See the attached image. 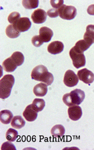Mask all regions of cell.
<instances>
[{
	"mask_svg": "<svg viewBox=\"0 0 94 150\" xmlns=\"http://www.w3.org/2000/svg\"><path fill=\"white\" fill-rule=\"evenodd\" d=\"M31 78L50 86L54 80L53 76L51 73L48 72L47 67L44 65H40L33 69L31 74Z\"/></svg>",
	"mask_w": 94,
	"mask_h": 150,
	"instance_id": "cell-1",
	"label": "cell"
},
{
	"mask_svg": "<svg viewBox=\"0 0 94 150\" xmlns=\"http://www.w3.org/2000/svg\"><path fill=\"white\" fill-rule=\"evenodd\" d=\"M85 97L84 92L80 89H76L63 96V101L68 107L78 105L82 103Z\"/></svg>",
	"mask_w": 94,
	"mask_h": 150,
	"instance_id": "cell-2",
	"label": "cell"
},
{
	"mask_svg": "<svg viewBox=\"0 0 94 150\" xmlns=\"http://www.w3.org/2000/svg\"><path fill=\"white\" fill-rule=\"evenodd\" d=\"M15 83V78L12 75H6L0 80V98L5 99L9 97Z\"/></svg>",
	"mask_w": 94,
	"mask_h": 150,
	"instance_id": "cell-3",
	"label": "cell"
},
{
	"mask_svg": "<svg viewBox=\"0 0 94 150\" xmlns=\"http://www.w3.org/2000/svg\"><path fill=\"white\" fill-rule=\"evenodd\" d=\"M58 10L59 16L61 18L66 20H72L77 14V10L74 6L62 5Z\"/></svg>",
	"mask_w": 94,
	"mask_h": 150,
	"instance_id": "cell-4",
	"label": "cell"
},
{
	"mask_svg": "<svg viewBox=\"0 0 94 150\" xmlns=\"http://www.w3.org/2000/svg\"><path fill=\"white\" fill-rule=\"evenodd\" d=\"M70 56L73 62L74 66L76 68L84 67L86 64V59L84 53H79L72 47L70 51Z\"/></svg>",
	"mask_w": 94,
	"mask_h": 150,
	"instance_id": "cell-5",
	"label": "cell"
},
{
	"mask_svg": "<svg viewBox=\"0 0 94 150\" xmlns=\"http://www.w3.org/2000/svg\"><path fill=\"white\" fill-rule=\"evenodd\" d=\"M15 30L19 32H25L28 30L31 26V23L30 19L27 17H22L13 25Z\"/></svg>",
	"mask_w": 94,
	"mask_h": 150,
	"instance_id": "cell-6",
	"label": "cell"
},
{
	"mask_svg": "<svg viewBox=\"0 0 94 150\" xmlns=\"http://www.w3.org/2000/svg\"><path fill=\"white\" fill-rule=\"evenodd\" d=\"M79 79L73 70H68L66 71L64 76V83L67 87H73L78 84Z\"/></svg>",
	"mask_w": 94,
	"mask_h": 150,
	"instance_id": "cell-7",
	"label": "cell"
},
{
	"mask_svg": "<svg viewBox=\"0 0 94 150\" xmlns=\"http://www.w3.org/2000/svg\"><path fill=\"white\" fill-rule=\"evenodd\" d=\"M78 76L80 81L85 83L90 84L94 81V74L93 73L88 70L87 68H84L78 71Z\"/></svg>",
	"mask_w": 94,
	"mask_h": 150,
	"instance_id": "cell-8",
	"label": "cell"
},
{
	"mask_svg": "<svg viewBox=\"0 0 94 150\" xmlns=\"http://www.w3.org/2000/svg\"><path fill=\"white\" fill-rule=\"evenodd\" d=\"M47 15V13L43 9L38 8L33 11L31 17L34 23H42L46 21Z\"/></svg>",
	"mask_w": 94,
	"mask_h": 150,
	"instance_id": "cell-9",
	"label": "cell"
},
{
	"mask_svg": "<svg viewBox=\"0 0 94 150\" xmlns=\"http://www.w3.org/2000/svg\"><path fill=\"white\" fill-rule=\"evenodd\" d=\"M68 115L70 120L73 121H77L82 116V108L78 105L70 106L68 108Z\"/></svg>",
	"mask_w": 94,
	"mask_h": 150,
	"instance_id": "cell-10",
	"label": "cell"
},
{
	"mask_svg": "<svg viewBox=\"0 0 94 150\" xmlns=\"http://www.w3.org/2000/svg\"><path fill=\"white\" fill-rule=\"evenodd\" d=\"M47 49L48 52H49L50 54L54 55L59 54L63 50V43L59 41H53L48 45Z\"/></svg>",
	"mask_w": 94,
	"mask_h": 150,
	"instance_id": "cell-11",
	"label": "cell"
},
{
	"mask_svg": "<svg viewBox=\"0 0 94 150\" xmlns=\"http://www.w3.org/2000/svg\"><path fill=\"white\" fill-rule=\"evenodd\" d=\"M37 112L33 108L32 104H31L26 107L23 115L25 120L28 122H33L37 117Z\"/></svg>",
	"mask_w": 94,
	"mask_h": 150,
	"instance_id": "cell-12",
	"label": "cell"
},
{
	"mask_svg": "<svg viewBox=\"0 0 94 150\" xmlns=\"http://www.w3.org/2000/svg\"><path fill=\"white\" fill-rule=\"evenodd\" d=\"M53 33L51 29L47 27H42L39 29V37L43 42H49L51 39Z\"/></svg>",
	"mask_w": 94,
	"mask_h": 150,
	"instance_id": "cell-13",
	"label": "cell"
},
{
	"mask_svg": "<svg viewBox=\"0 0 94 150\" xmlns=\"http://www.w3.org/2000/svg\"><path fill=\"white\" fill-rule=\"evenodd\" d=\"M84 40L90 46L94 43V25H89L86 27V31L84 35Z\"/></svg>",
	"mask_w": 94,
	"mask_h": 150,
	"instance_id": "cell-14",
	"label": "cell"
},
{
	"mask_svg": "<svg viewBox=\"0 0 94 150\" xmlns=\"http://www.w3.org/2000/svg\"><path fill=\"white\" fill-rule=\"evenodd\" d=\"M47 85L44 83H40L36 85L33 89V93L37 96H44L47 94Z\"/></svg>",
	"mask_w": 94,
	"mask_h": 150,
	"instance_id": "cell-15",
	"label": "cell"
},
{
	"mask_svg": "<svg viewBox=\"0 0 94 150\" xmlns=\"http://www.w3.org/2000/svg\"><path fill=\"white\" fill-rule=\"evenodd\" d=\"M3 68L7 73L13 72L17 67V66L12 61L11 57L6 59L2 63Z\"/></svg>",
	"mask_w": 94,
	"mask_h": 150,
	"instance_id": "cell-16",
	"label": "cell"
},
{
	"mask_svg": "<svg viewBox=\"0 0 94 150\" xmlns=\"http://www.w3.org/2000/svg\"><path fill=\"white\" fill-rule=\"evenodd\" d=\"M13 117L12 112L9 110H3L0 112V121L4 124H9Z\"/></svg>",
	"mask_w": 94,
	"mask_h": 150,
	"instance_id": "cell-17",
	"label": "cell"
},
{
	"mask_svg": "<svg viewBox=\"0 0 94 150\" xmlns=\"http://www.w3.org/2000/svg\"><path fill=\"white\" fill-rule=\"evenodd\" d=\"M90 45L87 43L84 39L79 40L76 43L75 46L73 47L75 51L79 53H83L85 51L88 49Z\"/></svg>",
	"mask_w": 94,
	"mask_h": 150,
	"instance_id": "cell-18",
	"label": "cell"
},
{
	"mask_svg": "<svg viewBox=\"0 0 94 150\" xmlns=\"http://www.w3.org/2000/svg\"><path fill=\"white\" fill-rule=\"evenodd\" d=\"M65 128L61 125H56L52 128L51 134L56 138H60L65 134Z\"/></svg>",
	"mask_w": 94,
	"mask_h": 150,
	"instance_id": "cell-19",
	"label": "cell"
},
{
	"mask_svg": "<svg viewBox=\"0 0 94 150\" xmlns=\"http://www.w3.org/2000/svg\"><path fill=\"white\" fill-rule=\"evenodd\" d=\"M25 121L21 116H15L11 122V126L15 129H21L25 126Z\"/></svg>",
	"mask_w": 94,
	"mask_h": 150,
	"instance_id": "cell-20",
	"label": "cell"
},
{
	"mask_svg": "<svg viewBox=\"0 0 94 150\" xmlns=\"http://www.w3.org/2000/svg\"><path fill=\"white\" fill-rule=\"evenodd\" d=\"M11 58L17 66L21 65L24 62V56L20 52H15L11 56Z\"/></svg>",
	"mask_w": 94,
	"mask_h": 150,
	"instance_id": "cell-21",
	"label": "cell"
},
{
	"mask_svg": "<svg viewBox=\"0 0 94 150\" xmlns=\"http://www.w3.org/2000/svg\"><path fill=\"white\" fill-rule=\"evenodd\" d=\"M33 108L37 112L43 110L45 106V102L42 98H35L32 103Z\"/></svg>",
	"mask_w": 94,
	"mask_h": 150,
	"instance_id": "cell-22",
	"label": "cell"
},
{
	"mask_svg": "<svg viewBox=\"0 0 94 150\" xmlns=\"http://www.w3.org/2000/svg\"><path fill=\"white\" fill-rule=\"evenodd\" d=\"M5 33L8 37L12 39L16 38L20 35V33L17 32L15 30L13 25H9L7 26L5 30Z\"/></svg>",
	"mask_w": 94,
	"mask_h": 150,
	"instance_id": "cell-23",
	"label": "cell"
},
{
	"mask_svg": "<svg viewBox=\"0 0 94 150\" xmlns=\"http://www.w3.org/2000/svg\"><path fill=\"white\" fill-rule=\"evenodd\" d=\"M22 4L24 7L26 9H31L36 8L38 6V0H23Z\"/></svg>",
	"mask_w": 94,
	"mask_h": 150,
	"instance_id": "cell-24",
	"label": "cell"
},
{
	"mask_svg": "<svg viewBox=\"0 0 94 150\" xmlns=\"http://www.w3.org/2000/svg\"><path fill=\"white\" fill-rule=\"evenodd\" d=\"M18 137V132L14 129L9 128L6 134V138L9 142L16 140Z\"/></svg>",
	"mask_w": 94,
	"mask_h": 150,
	"instance_id": "cell-25",
	"label": "cell"
},
{
	"mask_svg": "<svg viewBox=\"0 0 94 150\" xmlns=\"http://www.w3.org/2000/svg\"><path fill=\"white\" fill-rule=\"evenodd\" d=\"M21 15L17 12H12L8 16V21L9 23L14 24L19 19L21 18Z\"/></svg>",
	"mask_w": 94,
	"mask_h": 150,
	"instance_id": "cell-26",
	"label": "cell"
},
{
	"mask_svg": "<svg viewBox=\"0 0 94 150\" xmlns=\"http://www.w3.org/2000/svg\"><path fill=\"white\" fill-rule=\"evenodd\" d=\"M33 45L36 47H39L43 43L39 35H35L31 39Z\"/></svg>",
	"mask_w": 94,
	"mask_h": 150,
	"instance_id": "cell-27",
	"label": "cell"
},
{
	"mask_svg": "<svg viewBox=\"0 0 94 150\" xmlns=\"http://www.w3.org/2000/svg\"><path fill=\"white\" fill-rule=\"evenodd\" d=\"M63 0H51L50 1L52 6L56 9H59L62 5H63Z\"/></svg>",
	"mask_w": 94,
	"mask_h": 150,
	"instance_id": "cell-28",
	"label": "cell"
},
{
	"mask_svg": "<svg viewBox=\"0 0 94 150\" xmlns=\"http://www.w3.org/2000/svg\"><path fill=\"white\" fill-rule=\"evenodd\" d=\"M2 150H16V148L14 146V144L9 142H6L2 145Z\"/></svg>",
	"mask_w": 94,
	"mask_h": 150,
	"instance_id": "cell-29",
	"label": "cell"
},
{
	"mask_svg": "<svg viewBox=\"0 0 94 150\" xmlns=\"http://www.w3.org/2000/svg\"><path fill=\"white\" fill-rule=\"evenodd\" d=\"M47 15L51 18H56L59 15L58 10L56 8H51L48 11Z\"/></svg>",
	"mask_w": 94,
	"mask_h": 150,
	"instance_id": "cell-30",
	"label": "cell"
},
{
	"mask_svg": "<svg viewBox=\"0 0 94 150\" xmlns=\"http://www.w3.org/2000/svg\"><path fill=\"white\" fill-rule=\"evenodd\" d=\"M88 14L90 15H94V4L90 5L88 6L87 10Z\"/></svg>",
	"mask_w": 94,
	"mask_h": 150,
	"instance_id": "cell-31",
	"label": "cell"
}]
</instances>
